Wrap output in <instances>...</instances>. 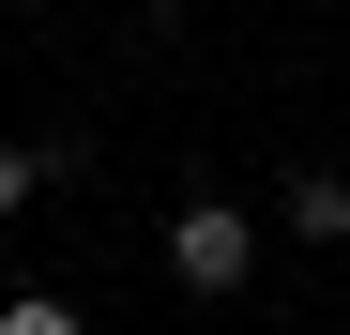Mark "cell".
<instances>
[{
  "mask_svg": "<svg viewBox=\"0 0 350 335\" xmlns=\"http://www.w3.org/2000/svg\"><path fill=\"white\" fill-rule=\"evenodd\" d=\"M167 274H183L198 305H228V290L259 274V213H228V198H183V213H167Z\"/></svg>",
  "mask_w": 350,
  "mask_h": 335,
  "instance_id": "obj_1",
  "label": "cell"
},
{
  "mask_svg": "<svg viewBox=\"0 0 350 335\" xmlns=\"http://www.w3.org/2000/svg\"><path fill=\"white\" fill-rule=\"evenodd\" d=\"M274 229H305V244H350V168H289V213Z\"/></svg>",
  "mask_w": 350,
  "mask_h": 335,
  "instance_id": "obj_2",
  "label": "cell"
},
{
  "mask_svg": "<svg viewBox=\"0 0 350 335\" xmlns=\"http://www.w3.org/2000/svg\"><path fill=\"white\" fill-rule=\"evenodd\" d=\"M31 183H46V137H0V213H16Z\"/></svg>",
  "mask_w": 350,
  "mask_h": 335,
  "instance_id": "obj_3",
  "label": "cell"
},
{
  "mask_svg": "<svg viewBox=\"0 0 350 335\" xmlns=\"http://www.w3.org/2000/svg\"><path fill=\"white\" fill-rule=\"evenodd\" d=\"M152 16H183V0H152Z\"/></svg>",
  "mask_w": 350,
  "mask_h": 335,
  "instance_id": "obj_4",
  "label": "cell"
}]
</instances>
